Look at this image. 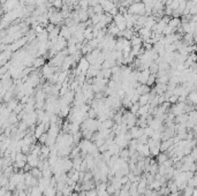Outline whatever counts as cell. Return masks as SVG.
Instances as JSON below:
<instances>
[{"instance_id": "obj_1", "label": "cell", "mask_w": 197, "mask_h": 196, "mask_svg": "<svg viewBox=\"0 0 197 196\" xmlns=\"http://www.w3.org/2000/svg\"><path fill=\"white\" fill-rule=\"evenodd\" d=\"M131 135V138H138L139 136H142L143 135V128H141V127H137V126H134L130 128V133Z\"/></svg>"}, {"instance_id": "obj_2", "label": "cell", "mask_w": 197, "mask_h": 196, "mask_svg": "<svg viewBox=\"0 0 197 196\" xmlns=\"http://www.w3.org/2000/svg\"><path fill=\"white\" fill-rule=\"evenodd\" d=\"M150 102V96L149 94H144V95H139L138 97V105L139 106H144V105H148Z\"/></svg>"}, {"instance_id": "obj_3", "label": "cell", "mask_w": 197, "mask_h": 196, "mask_svg": "<svg viewBox=\"0 0 197 196\" xmlns=\"http://www.w3.org/2000/svg\"><path fill=\"white\" fill-rule=\"evenodd\" d=\"M45 130H46V129H45V125H44V124H40L39 126H37V128H36V130H35V136H36L37 138H39V136L43 135Z\"/></svg>"}, {"instance_id": "obj_4", "label": "cell", "mask_w": 197, "mask_h": 196, "mask_svg": "<svg viewBox=\"0 0 197 196\" xmlns=\"http://www.w3.org/2000/svg\"><path fill=\"white\" fill-rule=\"evenodd\" d=\"M30 173L33 177H35L36 179H40L42 178V171L38 169V167H33L30 170Z\"/></svg>"}, {"instance_id": "obj_5", "label": "cell", "mask_w": 197, "mask_h": 196, "mask_svg": "<svg viewBox=\"0 0 197 196\" xmlns=\"http://www.w3.org/2000/svg\"><path fill=\"white\" fill-rule=\"evenodd\" d=\"M108 34H109L111 36H117V35L120 34V30L118 29V28H117L114 24H112V25L109 27V29H108Z\"/></svg>"}, {"instance_id": "obj_6", "label": "cell", "mask_w": 197, "mask_h": 196, "mask_svg": "<svg viewBox=\"0 0 197 196\" xmlns=\"http://www.w3.org/2000/svg\"><path fill=\"white\" fill-rule=\"evenodd\" d=\"M167 159H168V157H167L166 152H161L160 155H158V163H159V165L163 164L164 161H166Z\"/></svg>"}, {"instance_id": "obj_7", "label": "cell", "mask_w": 197, "mask_h": 196, "mask_svg": "<svg viewBox=\"0 0 197 196\" xmlns=\"http://www.w3.org/2000/svg\"><path fill=\"white\" fill-rule=\"evenodd\" d=\"M153 129L152 128H150V127H145V128H143V134L145 135V136H148V137H151L152 136V134H153Z\"/></svg>"}, {"instance_id": "obj_8", "label": "cell", "mask_w": 197, "mask_h": 196, "mask_svg": "<svg viewBox=\"0 0 197 196\" xmlns=\"http://www.w3.org/2000/svg\"><path fill=\"white\" fill-rule=\"evenodd\" d=\"M138 108H139V105H138V103H135V104H133V105L130 106V113H133V114L135 116V114L137 113Z\"/></svg>"}, {"instance_id": "obj_9", "label": "cell", "mask_w": 197, "mask_h": 196, "mask_svg": "<svg viewBox=\"0 0 197 196\" xmlns=\"http://www.w3.org/2000/svg\"><path fill=\"white\" fill-rule=\"evenodd\" d=\"M34 65H35V67H39V66H43L44 65V59L43 58H40V59H36L34 62H33Z\"/></svg>"}, {"instance_id": "obj_10", "label": "cell", "mask_w": 197, "mask_h": 196, "mask_svg": "<svg viewBox=\"0 0 197 196\" xmlns=\"http://www.w3.org/2000/svg\"><path fill=\"white\" fill-rule=\"evenodd\" d=\"M115 190H117V189H115L113 186H112V185H109V186H107V187H106V191H107L109 195L114 194V193H115Z\"/></svg>"}, {"instance_id": "obj_11", "label": "cell", "mask_w": 197, "mask_h": 196, "mask_svg": "<svg viewBox=\"0 0 197 196\" xmlns=\"http://www.w3.org/2000/svg\"><path fill=\"white\" fill-rule=\"evenodd\" d=\"M53 5H54L55 7H61L62 0H54V1H53Z\"/></svg>"}, {"instance_id": "obj_12", "label": "cell", "mask_w": 197, "mask_h": 196, "mask_svg": "<svg viewBox=\"0 0 197 196\" xmlns=\"http://www.w3.org/2000/svg\"><path fill=\"white\" fill-rule=\"evenodd\" d=\"M168 196H180V194L176 191V193H171V194L168 195Z\"/></svg>"}, {"instance_id": "obj_13", "label": "cell", "mask_w": 197, "mask_h": 196, "mask_svg": "<svg viewBox=\"0 0 197 196\" xmlns=\"http://www.w3.org/2000/svg\"><path fill=\"white\" fill-rule=\"evenodd\" d=\"M69 196H78V194H77V193H72Z\"/></svg>"}]
</instances>
